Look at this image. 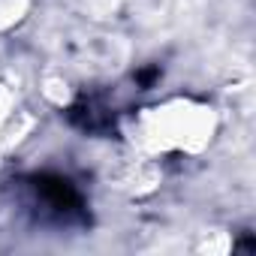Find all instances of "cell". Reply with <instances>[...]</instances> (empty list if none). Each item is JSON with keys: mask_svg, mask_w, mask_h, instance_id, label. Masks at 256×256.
<instances>
[{"mask_svg": "<svg viewBox=\"0 0 256 256\" xmlns=\"http://www.w3.org/2000/svg\"><path fill=\"white\" fill-rule=\"evenodd\" d=\"M28 10V0H0V28L16 24Z\"/></svg>", "mask_w": 256, "mask_h": 256, "instance_id": "cell-2", "label": "cell"}, {"mask_svg": "<svg viewBox=\"0 0 256 256\" xmlns=\"http://www.w3.org/2000/svg\"><path fill=\"white\" fill-rule=\"evenodd\" d=\"M12 108H16V96H12V90H10L6 84H0V130H4V126L10 124Z\"/></svg>", "mask_w": 256, "mask_h": 256, "instance_id": "cell-3", "label": "cell"}, {"mask_svg": "<svg viewBox=\"0 0 256 256\" xmlns=\"http://www.w3.org/2000/svg\"><path fill=\"white\" fill-rule=\"evenodd\" d=\"M217 133V112L193 96H172L139 108L130 120V142L148 154H202Z\"/></svg>", "mask_w": 256, "mask_h": 256, "instance_id": "cell-1", "label": "cell"}]
</instances>
